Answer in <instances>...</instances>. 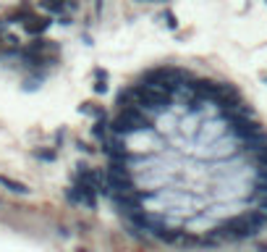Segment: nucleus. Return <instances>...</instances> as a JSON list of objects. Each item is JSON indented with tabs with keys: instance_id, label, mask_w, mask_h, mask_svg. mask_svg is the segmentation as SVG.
<instances>
[{
	"instance_id": "10",
	"label": "nucleus",
	"mask_w": 267,
	"mask_h": 252,
	"mask_svg": "<svg viewBox=\"0 0 267 252\" xmlns=\"http://www.w3.org/2000/svg\"><path fill=\"white\" fill-rule=\"evenodd\" d=\"M144 3H165V0H144Z\"/></svg>"
},
{
	"instance_id": "4",
	"label": "nucleus",
	"mask_w": 267,
	"mask_h": 252,
	"mask_svg": "<svg viewBox=\"0 0 267 252\" xmlns=\"http://www.w3.org/2000/svg\"><path fill=\"white\" fill-rule=\"evenodd\" d=\"M0 186H5V189H11V192H18V195L29 192L24 184H18V182H14V179H8V176H0Z\"/></svg>"
},
{
	"instance_id": "6",
	"label": "nucleus",
	"mask_w": 267,
	"mask_h": 252,
	"mask_svg": "<svg viewBox=\"0 0 267 252\" xmlns=\"http://www.w3.org/2000/svg\"><path fill=\"white\" fill-rule=\"evenodd\" d=\"M160 18L165 21V27H168V29H178V18H175V14H173V11H162V14H160Z\"/></svg>"
},
{
	"instance_id": "9",
	"label": "nucleus",
	"mask_w": 267,
	"mask_h": 252,
	"mask_svg": "<svg viewBox=\"0 0 267 252\" xmlns=\"http://www.w3.org/2000/svg\"><path fill=\"white\" fill-rule=\"evenodd\" d=\"M37 155H40L42 160H53L55 158V152H37Z\"/></svg>"
},
{
	"instance_id": "3",
	"label": "nucleus",
	"mask_w": 267,
	"mask_h": 252,
	"mask_svg": "<svg viewBox=\"0 0 267 252\" xmlns=\"http://www.w3.org/2000/svg\"><path fill=\"white\" fill-rule=\"evenodd\" d=\"M92 137L94 139H108L110 137V121H108V116H100V118L94 121V126H92Z\"/></svg>"
},
{
	"instance_id": "1",
	"label": "nucleus",
	"mask_w": 267,
	"mask_h": 252,
	"mask_svg": "<svg viewBox=\"0 0 267 252\" xmlns=\"http://www.w3.org/2000/svg\"><path fill=\"white\" fill-rule=\"evenodd\" d=\"M50 27H53V16H34L31 14L27 21H24V32L31 37H42Z\"/></svg>"
},
{
	"instance_id": "12",
	"label": "nucleus",
	"mask_w": 267,
	"mask_h": 252,
	"mask_svg": "<svg viewBox=\"0 0 267 252\" xmlns=\"http://www.w3.org/2000/svg\"><path fill=\"white\" fill-rule=\"evenodd\" d=\"M265 3H267V0H265Z\"/></svg>"
},
{
	"instance_id": "2",
	"label": "nucleus",
	"mask_w": 267,
	"mask_h": 252,
	"mask_svg": "<svg viewBox=\"0 0 267 252\" xmlns=\"http://www.w3.org/2000/svg\"><path fill=\"white\" fill-rule=\"evenodd\" d=\"M45 71H31V76H27L24 79V84H21V89L24 92H34V89H40L42 87V82H45Z\"/></svg>"
},
{
	"instance_id": "7",
	"label": "nucleus",
	"mask_w": 267,
	"mask_h": 252,
	"mask_svg": "<svg viewBox=\"0 0 267 252\" xmlns=\"http://www.w3.org/2000/svg\"><path fill=\"white\" fill-rule=\"evenodd\" d=\"M94 92H97V95H105V92H108V82L97 79V82H94Z\"/></svg>"
},
{
	"instance_id": "5",
	"label": "nucleus",
	"mask_w": 267,
	"mask_h": 252,
	"mask_svg": "<svg viewBox=\"0 0 267 252\" xmlns=\"http://www.w3.org/2000/svg\"><path fill=\"white\" fill-rule=\"evenodd\" d=\"M79 113H84V116H94V118L105 116V111H102V108H94V102H81V105H79Z\"/></svg>"
},
{
	"instance_id": "8",
	"label": "nucleus",
	"mask_w": 267,
	"mask_h": 252,
	"mask_svg": "<svg viewBox=\"0 0 267 252\" xmlns=\"http://www.w3.org/2000/svg\"><path fill=\"white\" fill-rule=\"evenodd\" d=\"M94 79H102V82H108V71H105V68H94Z\"/></svg>"
},
{
	"instance_id": "11",
	"label": "nucleus",
	"mask_w": 267,
	"mask_h": 252,
	"mask_svg": "<svg viewBox=\"0 0 267 252\" xmlns=\"http://www.w3.org/2000/svg\"><path fill=\"white\" fill-rule=\"evenodd\" d=\"M265 82H267V74H265Z\"/></svg>"
}]
</instances>
